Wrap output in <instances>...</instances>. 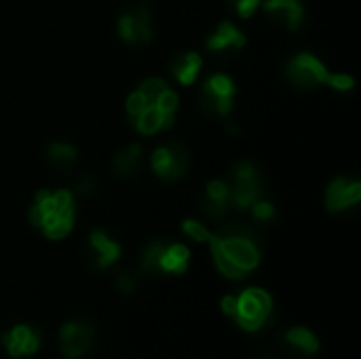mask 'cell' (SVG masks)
I'll return each instance as SVG.
<instances>
[{
    "instance_id": "ffe728a7",
    "label": "cell",
    "mask_w": 361,
    "mask_h": 359,
    "mask_svg": "<svg viewBox=\"0 0 361 359\" xmlns=\"http://www.w3.org/2000/svg\"><path fill=\"white\" fill-rule=\"evenodd\" d=\"M141 146L139 144H133V146L125 148V151H118L112 159V171L114 176L118 178H131L137 174L139 165H141Z\"/></svg>"
},
{
    "instance_id": "d6986e66",
    "label": "cell",
    "mask_w": 361,
    "mask_h": 359,
    "mask_svg": "<svg viewBox=\"0 0 361 359\" xmlns=\"http://www.w3.org/2000/svg\"><path fill=\"white\" fill-rule=\"evenodd\" d=\"M47 161L55 171L70 174L79 161V153L75 146H70V144H66V142H53L47 148Z\"/></svg>"
},
{
    "instance_id": "4fadbf2b",
    "label": "cell",
    "mask_w": 361,
    "mask_h": 359,
    "mask_svg": "<svg viewBox=\"0 0 361 359\" xmlns=\"http://www.w3.org/2000/svg\"><path fill=\"white\" fill-rule=\"evenodd\" d=\"M231 192L229 184L222 180H213L205 186L201 197V211L209 220H224L226 213L231 211Z\"/></svg>"
},
{
    "instance_id": "8992f818",
    "label": "cell",
    "mask_w": 361,
    "mask_h": 359,
    "mask_svg": "<svg viewBox=\"0 0 361 359\" xmlns=\"http://www.w3.org/2000/svg\"><path fill=\"white\" fill-rule=\"evenodd\" d=\"M235 106V83L226 75H211L199 91V108L209 119H226Z\"/></svg>"
},
{
    "instance_id": "30bf717a",
    "label": "cell",
    "mask_w": 361,
    "mask_h": 359,
    "mask_svg": "<svg viewBox=\"0 0 361 359\" xmlns=\"http://www.w3.org/2000/svg\"><path fill=\"white\" fill-rule=\"evenodd\" d=\"M95 342V328L83 319H70L59 328V351L66 359L85 357Z\"/></svg>"
},
{
    "instance_id": "cb8c5ba5",
    "label": "cell",
    "mask_w": 361,
    "mask_h": 359,
    "mask_svg": "<svg viewBox=\"0 0 361 359\" xmlns=\"http://www.w3.org/2000/svg\"><path fill=\"white\" fill-rule=\"evenodd\" d=\"M137 285V277L129 270H123L118 277H116V287L121 292H133Z\"/></svg>"
},
{
    "instance_id": "8fae6325",
    "label": "cell",
    "mask_w": 361,
    "mask_h": 359,
    "mask_svg": "<svg viewBox=\"0 0 361 359\" xmlns=\"http://www.w3.org/2000/svg\"><path fill=\"white\" fill-rule=\"evenodd\" d=\"M3 346L13 359L30 357L40 349V332L28 323H17L3 336Z\"/></svg>"
},
{
    "instance_id": "ac0fdd59",
    "label": "cell",
    "mask_w": 361,
    "mask_h": 359,
    "mask_svg": "<svg viewBox=\"0 0 361 359\" xmlns=\"http://www.w3.org/2000/svg\"><path fill=\"white\" fill-rule=\"evenodd\" d=\"M201 66H203L201 55H199V53H192V51L178 53L176 57L169 59V72H171V77H174L180 85H184V87H188V85L194 83V79H197V75H199Z\"/></svg>"
},
{
    "instance_id": "d4e9b609",
    "label": "cell",
    "mask_w": 361,
    "mask_h": 359,
    "mask_svg": "<svg viewBox=\"0 0 361 359\" xmlns=\"http://www.w3.org/2000/svg\"><path fill=\"white\" fill-rule=\"evenodd\" d=\"M328 85L334 87L336 91H351L353 89V79L346 77V75H330Z\"/></svg>"
},
{
    "instance_id": "5bb4252c",
    "label": "cell",
    "mask_w": 361,
    "mask_h": 359,
    "mask_svg": "<svg viewBox=\"0 0 361 359\" xmlns=\"http://www.w3.org/2000/svg\"><path fill=\"white\" fill-rule=\"evenodd\" d=\"M264 13L285 30H298L305 22V7L300 0H266Z\"/></svg>"
},
{
    "instance_id": "7a4b0ae2",
    "label": "cell",
    "mask_w": 361,
    "mask_h": 359,
    "mask_svg": "<svg viewBox=\"0 0 361 359\" xmlns=\"http://www.w3.org/2000/svg\"><path fill=\"white\" fill-rule=\"evenodd\" d=\"M30 222L49 239H63L75 227V199L68 190H40L30 209Z\"/></svg>"
},
{
    "instance_id": "6da1fadb",
    "label": "cell",
    "mask_w": 361,
    "mask_h": 359,
    "mask_svg": "<svg viewBox=\"0 0 361 359\" xmlns=\"http://www.w3.org/2000/svg\"><path fill=\"white\" fill-rule=\"evenodd\" d=\"M213 262L229 279H243L260 264V239L256 229L245 222H229L218 233H209Z\"/></svg>"
},
{
    "instance_id": "484cf974",
    "label": "cell",
    "mask_w": 361,
    "mask_h": 359,
    "mask_svg": "<svg viewBox=\"0 0 361 359\" xmlns=\"http://www.w3.org/2000/svg\"><path fill=\"white\" fill-rule=\"evenodd\" d=\"M95 188H98V180L89 174H85L77 180V192H81V194H91V192H95Z\"/></svg>"
},
{
    "instance_id": "7402d4cb",
    "label": "cell",
    "mask_w": 361,
    "mask_h": 359,
    "mask_svg": "<svg viewBox=\"0 0 361 359\" xmlns=\"http://www.w3.org/2000/svg\"><path fill=\"white\" fill-rule=\"evenodd\" d=\"M226 3H229V7H231L237 15H241V17H252V15L256 13L258 5H260V0H226Z\"/></svg>"
},
{
    "instance_id": "4316f807",
    "label": "cell",
    "mask_w": 361,
    "mask_h": 359,
    "mask_svg": "<svg viewBox=\"0 0 361 359\" xmlns=\"http://www.w3.org/2000/svg\"><path fill=\"white\" fill-rule=\"evenodd\" d=\"M141 3H146V0H141Z\"/></svg>"
},
{
    "instance_id": "ba28073f",
    "label": "cell",
    "mask_w": 361,
    "mask_h": 359,
    "mask_svg": "<svg viewBox=\"0 0 361 359\" xmlns=\"http://www.w3.org/2000/svg\"><path fill=\"white\" fill-rule=\"evenodd\" d=\"M188 167H190V151L182 142L169 139L161 144L153 155V171L167 182L184 178Z\"/></svg>"
},
{
    "instance_id": "52a82bcc",
    "label": "cell",
    "mask_w": 361,
    "mask_h": 359,
    "mask_svg": "<svg viewBox=\"0 0 361 359\" xmlns=\"http://www.w3.org/2000/svg\"><path fill=\"white\" fill-rule=\"evenodd\" d=\"M283 75L285 81L298 91H311L321 85H328L330 81L328 68L311 53H298L296 57H292L287 61Z\"/></svg>"
},
{
    "instance_id": "83f0119b",
    "label": "cell",
    "mask_w": 361,
    "mask_h": 359,
    "mask_svg": "<svg viewBox=\"0 0 361 359\" xmlns=\"http://www.w3.org/2000/svg\"><path fill=\"white\" fill-rule=\"evenodd\" d=\"M268 359H272V357H268Z\"/></svg>"
},
{
    "instance_id": "2e32d148",
    "label": "cell",
    "mask_w": 361,
    "mask_h": 359,
    "mask_svg": "<svg viewBox=\"0 0 361 359\" xmlns=\"http://www.w3.org/2000/svg\"><path fill=\"white\" fill-rule=\"evenodd\" d=\"M89 247H91V254H93L98 268L112 266L121 256V245L106 231H93L89 235Z\"/></svg>"
},
{
    "instance_id": "44dd1931",
    "label": "cell",
    "mask_w": 361,
    "mask_h": 359,
    "mask_svg": "<svg viewBox=\"0 0 361 359\" xmlns=\"http://www.w3.org/2000/svg\"><path fill=\"white\" fill-rule=\"evenodd\" d=\"M252 215L258 224H270L275 220V207L266 199H258L252 205Z\"/></svg>"
},
{
    "instance_id": "3957f363",
    "label": "cell",
    "mask_w": 361,
    "mask_h": 359,
    "mask_svg": "<svg viewBox=\"0 0 361 359\" xmlns=\"http://www.w3.org/2000/svg\"><path fill=\"white\" fill-rule=\"evenodd\" d=\"M224 315L233 317L237 326L249 334L260 332L272 317L275 303L262 287H247L237 296H224L220 303Z\"/></svg>"
},
{
    "instance_id": "e0dca14e",
    "label": "cell",
    "mask_w": 361,
    "mask_h": 359,
    "mask_svg": "<svg viewBox=\"0 0 361 359\" xmlns=\"http://www.w3.org/2000/svg\"><path fill=\"white\" fill-rule=\"evenodd\" d=\"M205 47L213 53H222V51H239L245 47V36L229 22L220 24L215 28L213 34L205 38Z\"/></svg>"
},
{
    "instance_id": "277c9868",
    "label": "cell",
    "mask_w": 361,
    "mask_h": 359,
    "mask_svg": "<svg viewBox=\"0 0 361 359\" xmlns=\"http://www.w3.org/2000/svg\"><path fill=\"white\" fill-rule=\"evenodd\" d=\"M188 247L165 237L148 241L141 250V270L151 275H182L188 268Z\"/></svg>"
},
{
    "instance_id": "9c48e42d",
    "label": "cell",
    "mask_w": 361,
    "mask_h": 359,
    "mask_svg": "<svg viewBox=\"0 0 361 359\" xmlns=\"http://www.w3.org/2000/svg\"><path fill=\"white\" fill-rule=\"evenodd\" d=\"M118 34L127 45H146L155 36L153 15L146 5L127 7L118 17Z\"/></svg>"
},
{
    "instance_id": "7c38bea8",
    "label": "cell",
    "mask_w": 361,
    "mask_h": 359,
    "mask_svg": "<svg viewBox=\"0 0 361 359\" xmlns=\"http://www.w3.org/2000/svg\"><path fill=\"white\" fill-rule=\"evenodd\" d=\"M359 199H361V184L348 176H340L332 180L325 188V207L330 211H344L357 205Z\"/></svg>"
},
{
    "instance_id": "9a60e30c",
    "label": "cell",
    "mask_w": 361,
    "mask_h": 359,
    "mask_svg": "<svg viewBox=\"0 0 361 359\" xmlns=\"http://www.w3.org/2000/svg\"><path fill=\"white\" fill-rule=\"evenodd\" d=\"M281 340H283V344H285L287 349L294 351V353H298V355H302V357H311V355L319 353V346H321L317 334H315L313 330L305 328V326L287 328V330L283 332Z\"/></svg>"
},
{
    "instance_id": "603a6c76",
    "label": "cell",
    "mask_w": 361,
    "mask_h": 359,
    "mask_svg": "<svg viewBox=\"0 0 361 359\" xmlns=\"http://www.w3.org/2000/svg\"><path fill=\"white\" fill-rule=\"evenodd\" d=\"M184 233L188 235V237H192L194 241H199V243H203V241H207V237H209V231L201 224V222H194V220H184Z\"/></svg>"
},
{
    "instance_id": "5b68a950",
    "label": "cell",
    "mask_w": 361,
    "mask_h": 359,
    "mask_svg": "<svg viewBox=\"0 0 361 359\" xmlns=\"http://www.w3.org/2000/svg\"><path fill=\"white\" fill-rule=\"evenodd\" d=\"M226 184L231 192V205L237 209L252 207L258 199H264L266 192V180L262 169L247 161H241L233 167Z\"/></svg>"
}]
</instances>
